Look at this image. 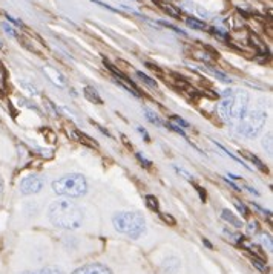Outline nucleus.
Returning a JSON list of instances; mask_svg holds the SVG:
<instances>
[{
	"label": "nucleus",
	"instance_id": "obj_1",
	"mask_svg": "<svg viewBox=\"0 0 273 274\" xmlns=\"http://www.w3.org/2000/svg\"><path fill=\"white\" fill-rule=\"evenodd\" d=\"M49 221L57 228L77 230L83 224V211L76 202L69 199H59L49 207Z\"/></svg>",
	"mask_w": 273,
	"mask_h": 274
},
{
	"label": "nucleus",
	"instance_id": "obj_2",
	"mask_svg": "<svg viewBox=\"0 0 273 274\" xmlns=\"http://www.w3.org/2000/svg\"><path fill=\"white\" fill-rule=\"evenodd\" d=\"M249 95L244 91L230 89L224 93L223 101L218 106L220 115L224 120H241L249 110Z\"/></svg>",
	"mask_w": 273,
	"mask_h": 274
},
{
	"label": "nucleus",
	"instance_id": "obj_3",
	"mask_svg": "<svg viewBox=\"0 0 273 274\" xmlns=\"http://www.w3.org/2000/svg\"><path fill=\"white\" fill-rule=\"evenodd\" d=\"M112 225L118 233L128 234L131 238H138L144 233L146 221L143 214L137 211H121L112 218Z\"/></svg>",
	"mask_w": 273,
	"mask_h": 274
},
{
	"label": "nucleus",
	"instance_id": "obj_4",
	"mask_svg": "<svg viewBox=\"0 0 273 274\" xmlns=\"http://www.w3.org/2000/svg\"><path fill=\"white\" fill-rule=\"evenodd\" d=\"M52 190L59 196H68V198H80L86 194L88 191V181L80 173H71L65 175L52 183Z\"/></svg>",
	"mask_w": 273,
	"mask_h": 274
},
{
	"label": "nucleus",
	"instance_id": "obj_5",
	"mask_svg": "<svg viewBox=\"0 0 273 274\" xmlns=\"http://www.w3.org/2000/svg\"><path fill=\"white\" fill-rule=\"evenodd\" d=\"M267 121V113L263 110H252L247 112L241 120H240V133L247 136V138H255L261 133L264 129V124Z\"/></svg>",
	"mask_w": 273,
	"mask_h": 274
},
{
	"label": "nucleus",
	"instance_id": "obj_6",
	"mask_svg": "<svg viewBox=\"0 0 273 274\" xmlns=\"http://www.w3.org/2000/svg\"><path fill=\"white\" fill-rule=\"evenodd\" d=\"M43 188V180L39 178V177H26L20 181V193L25 194V196H29V194H35L39 191H42Z\"/></svg>",
	"mask_w": 273,
	"mask_h": 274
},
{
	"label": "nucleus",
	"instance_id": "obj_7",
	"mask_svg": "<svg viewBox=\"0 0 273 274\" xmlns=\"http://www.w3.org/2000/svg\"><path fill=\"white\" fill-rule=\"evenodd\" d=\"M72 274H112L109 268H106L104 265L101 264H89V265H85L79 270H76Z\"/></svg>",
	"mask_w": 273,
	"mask_h": 274
},
{
	"label": "nucleus",
	"instance_id": "obj_8",
	"mask_svg": "<svg viewBox=\"0 0 273 274\" xmlns=\"http://www.w3.org/2000/svg\"><path fill=\"white\" fill-rule=\"evenodd\" d=\"M158 8H161L169 17H174V18H180V15H181V11L175 6V5H172V3H169V2H166V0H152Z\"/></svg>",
	"mask_w": 273,
	"mask_h": 274
},
{
	"label": "nucleus",
	"instance_id": "obj_9",
	"mask_svg": "<svg viewBox=\"0 0 273 274\" xmlns=\"http://www.w3.org/2000/svg\"><path fill=\"white\" fill-rule=\"evenodd\" d=\"M213 55L215 54H210L209 52V48H206V49H192L190 51V57H193L195 60H199V62H212L213 60Z\"/></svg>",
	"mask_w": 273,
	"mask_h": 274
},
{
	"label": "nucleus",
	"instance_id": "obj_10",
	"mask_svg": "<svg viewBox=\"0 0 273 274\" xmlns=\"http://www.w3.org/2000/svg\"><path fill=\"white\" fill-rule=\"evenodd\" d=\"M221 218L226 221V222H229V225H233L235 228H241L243 227V222H241V219L238 218V216H235L230 210H227V208H224L223 210V213H221Z\"/></svg>",
	"mask_w": 273,
	"mask_h": 274
},
{
	"label": "nucleus",
	"instance_id": "obj_11",
	"mask_svg": "<svg viewBox=\"0 0 273 274\" xmlns=\"http://www.w3.org/2000/svg\"><path fill=\"white\" fill-rule=\"evenodd\" d=\"M83 93H85V96H86L91 103H95V104H103L101 96L98 95V92L95 91L92 86H86V88H85V91H83Z\"/></svg>",
	"mask_w": 273,
	"mask_h": 274
},
{
	"label": "nucleus",
	"instance_id": "obj_12",
	"mask_svg": "<svg viewBox=\"0 0 273 274\" xmlns=\"http://www.w3.org/2000/svg\"><path fill=\"white\" fill-rule=\"evenodd\" d=\"M240 153H243L246 158H249V160H250V161H252V163H253V164H255V166H257L261 172H264V173H267V172H269V170H267V167L263 164V161H261L257 155H252V153H249L247 150H241Z\"/></svg>",
	"mask_w": 273,
	"mask_h": 274
},
{
	"label": "nucleus",
	"instance_id": "obj_13",
	"mask_svg": "<svg viewBox=\"0 0 273 274\" xmlns=\"http://www.w3.org/2000/svg\"><path fill=\"white\" fill-rule=\"evenodd\" d=\"M186 23H187L189 28H192V29H195V31H204V29L207 28L204 22H201V20H198V18H192V17L187 18Z\"/></svg>",
	"mask_w": 273,
	"mask_h": 274
},
{
	"label": "nucleus",
	"instance_id": "obj_14",
	"mask_svg": "<svg viewBox=\"0 0 273 274\" xmlns=\"http://www.w3.org/2000/svg\"><path fill=\"white\" fill-rule=\"evenodd\" d=\"M146 205H148L152 211L160 213V202H158V199H157L154 194H148V196H146Z\"/></svg>",
	"mask_w": 273,
	"mask_h": 274
},
{
	"label": "nucleus",
	"instance_id": "obj_15",
	"mask_svg": "<svg viewBox=\"0 0 273 274\" xmlns=\"http://www.w3.org/2000/svg\"><path fill=\"white\" fill-rule=\"evenodd\" d=\"M137 77L144 83V85H148L149 88H152V89H157V82L154 80V79H151L149 75H146V74H143V72H140V71H137Z\"/></svg>",
	"mask_w": 273,
	"mask_h": 274
},
{
	"label": "nucleus",
	"instance_id": "obj_16",
	"mask_svg": "<svg viewBox=\"0 0 273 274\" xmlns=\"http://www.w3.org/2000/svg\"><path fill=\"white\" fill-rule=\"evenodd\" d=\"M74 136L77 138V141H80V143H83V144H86V146H89V147H97V144H95L94 141H91V138H89L88 135H85V133L76 132Z\"/></svg>",
	"mask_w": 273,
	"mask_h": 274
},
{
	"label": "nucleus",
	"instance_id": "obj_17",
	"mask_svg": "<svg viewBox=\"0 0 273 274\" xmlns=\"http://www.w3.org/2000/svg\"><path fill=\"white\" fill-rule=\"evenodd\" d=\"M144 113H146V118H148L152 124L163 126V121L157 116V113H154V112H152V110H149V109H144Z\"/></svg>",
	"mask_w": 273,
	"mask_h": 274
},
{
	"label": "nucleus",
	"instance_id": "obj_18",
	"mask_svg": "<svg viewBox=\"0 0 273 274\" xmlns=\"http://www.w3.org/2000/svg\"><path fill=\"white\" fill-rule=\"evenodd\" d=\"M23 274H63V271L60 268H57V267H46V268H43L40 271H32V273L29 271V273Z\"/></svg>",
	"mask_w": 273,
	"mask_h": 274
},
{
	"label": "nucleus",
	"instance_id": "obj_19",
	"mask_svg": "<svg viewBox=\"0 0 273 274\" xmlns=\"http://www.w3.org/2000/svg\"><path fill=\"white\" fill-rule=\"evenodd\" d=\"M233 202H235V205H236L238 211H240L244 218H249V214H250V213H249V208H247V207H246V205H244L240 199H235Z\"/></svg>",
	"mask_w": 273,
	"mask_h": 274
},
{
	"label": "nucleus",
	"instance_id": "obj_20",
	"mask_svg": "<svg viewBox=\"0 0 273 274\" xmlns=\"http://www.w3.org/2000/svg\"><path fill=\"white\" fill-rule=\"evenodd\" d=\"M252 264L260 270V271H266L267 270V267H266V262L263 261V259H260V258H252Z\"/></svg>",
	"mask_w": 273,
	"mask_h": 274
},
{
	"label": "nucleus",
	"instance_id": "obj_21",
	"mask_svg": "<svg viewBox=\"0 0 273 274\" xmlns=\"http://www.w3.org/2000/svg\"><path fill=\"white\" fill-rule=\"evenodd\" d=\"M160 216H161V219H163L166 224H169V225H175V224H177L175 218H174L172 214H169V213H160Z\"/></svg>",
	"mask_w": 273,
	"mask_h": 274
},
{
	"label": "nucleus",
	"instance_id": "obj_22",
	"mask_svg": "<svg viewBox=\"0 0 273 274\" xmlns=\"http://www.w3.org/2000/svg\"><path fill=\"white\" fill-rule=\"evenodd\" d=\"M258 230H260V225H258L257 221H250V222L247 224V231H249L250 234H257Z\"/></svg>",
	"mask_w": 273,
	"mask_h": 274
},
{
	"label": "nucleus",
	"instance_id": "obj_23",
	"mask_svg": "<svg viewBox=\"0 0 273 274\" xmlns=\"http://www.w3.org/2000/svg\"><path fill=\"white\" fill-rule=\"evenodd\" d=\"M2 28H3V31L9 35V37H17V32L14 31V28L11 26V25H8V23H2Z\"/></svg>",
	"mask_w": 273,
	"mask_h": 274
},
{
	"label": "nucleus",
	"instance_id": "obj_24",
	"mask_svg": "<svg viewBox=\"0 0 273 274\" xmlns=\"http://www.w3.org/2000/svg\"><path fill=\"white\" fill-rule=\"evenodd\" d=\"M135 156H137V160L141 163V166H143V167H146V169H149V167H151V164H152V163H151L149 160H146L141 153H137Z\"/></svg>",
	"mask_w": 273,
	"mask_h": 274
},
{
	"label": "nucleus",
	"instance_id": "obj_25",
	"mask_svg": "<svg viewBox=\"0 0 273 274\" xmlns=\"http://www.w3.org/2000/svg\"><path fill=\"white\" fill-rule=\"evenodd\" d=\"M171 120H172L175 124H178V126L184 127V129H187V127H189V123H187V121H184V120L180 118V116H174V115H172V116H171Z\"/></svg>",
	"mask_w": 273,
	"mask_h": 274
},
{
	"label": "nucleus",
	"instance_id": "obj_26",
	"mask_svg": "<svg viewBox=\"0 0 273 274\" xmlns=\"http://www.w3.org/2000/svg\"><path fill=\"white\" fill-rule=\"evenodd\" d=\"M263 245L267 247V250H272V239H270L269 234H264V236H263Z\"/></svg>",
	"mask_w": 273,
	"mask_h": 274
},
{
	"label": "nucleus",
	"instance_id": "obj_27",
	"mask_svg": "<svg viewBox=\"0 0 273 274\" xmlns=\"http://www.w3.org/2000/svg\"><path fill=\"white\" fill-rule=\"evenodd\" d=\"M168 127L171 129V130H174V132H177V133H180L184 136V132H183V129H180L178 126H175V124H172V123H168Z\"/></svg>",
	"mask_w": 273,
	"mask_h": 274
},
{
	"label": "nucleus",
	"instance_id": "obj_28",
	"mask_svg": "<svg viewBox=\"0 0 273 274\" xmlns=\"http://www.w3.org/2000/svg\"><path fill=\"white\" fill-rule=\"evenodd\" d=\"M175 170H177L178 173H181V175H184V178H186V180H189V181H193V177H192L190 173H187L186 170H183V169H178V167H175Z\"/></svg>",
	"mask_w": 273,
	"mask_h": 274
},
{
	"label": "nucleus",
	"instance_id": "obj_29",
	"mask_svg": "<svg viewBox=\"0 0 273 274\" xmlns=\"http://www.w3.org/2000/svg\"><path fill=\"white\" fill-rule=\"evenodd\" d=\"M263 144H264V146L267 144V152H269V153H272V133H269V135H267V143L264 141Z\"/></svg>",
	"mask_w": 273,
	"mask_h": 274
},
{
	"label": "nucleus",
	"instance_id": "obj_30",
	"mask_svg": "<svg viewBox=\"0 0 273 274\" xmlns=\"http://www.w3.org/2000/svg\"><path fill=\"white\" fill-rule=\"evenodd\" d=\"M196 191L199 193V198H201V201L204 202V201H206V191H204L199 185H196Z\"/></svg>",
	"mask_w": 273,
	"mask_h": 274
},
{
	"label": "nucleus",
	"instance_id": "obj_31",
	"mask_svg": "<svg viewBox=\"0 0 273 274\" xmlns=\"http://www.w3.org/2000/svg\"><path fill=\"white\" fill-rule=\"evenodd\" d=\"M138 132H140L141 135H144V140H146L148 143L151 141V138H149V135H148V132H146V130H144L143 127H138Z\"/></svg>",
	"mask_w": 273,
	"mask_h": 274
},
{
	"label": "nucleus",
	"instance_id": "obj_32",
	"mask_svg": "<svg viewBox=\"0 0 273 274\" xmlns=\"http://www.w3.org/2000/svg\"><path fill=\"white\" fill-rule=\"evenodd\" d=\"M203 242H204V244H206V245H207L209 248H212V245H210V242H209V241H206V239H203Z\"/></svg>",
	"mask_w": 273,
	"mask_h": 274
},
{
	"label": "nucleus",
	"instance_id": "obj_33",
	"mask_svg": "<svg viewBox=\"0 0 273 274\" xmlns=\"http://www.w3.org/2000/svg\"><path fill=\"white\" fill-rule=\"evenodd\" d=\"M3 191V183H2V178H0V193Z\"/></svg>",
	"mask_w": 273,
	"mask_h": 274
},
{
	"label": "nucleus",
	"instance_id": "obj_34",
	"mask_svg": "<svg viewBox=\"0 0 273 274\" xmlns=\"http://www.w3.org/2000/svg\"><path fill=\"white\" fill-rule=\"evenodd\" d=\"M0 48H3V43H2V40H0Z\"/></svg>",
	"mask_w": 273,
	"mask_h": 274
}]
</instances>
